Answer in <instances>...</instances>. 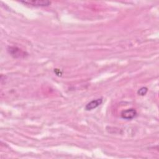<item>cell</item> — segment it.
I'll use <instances>...</instances> for the list:
<instances>
[{"mask_svg": "<svg viewBox=\"0 0 159 159\" xmlns=\"http://www.w3.org/2000/svg\"><path fill=\"white\" fill-rule=\"evenodd\" d=\"M21 3L32 5L34 6H47L51 4L48 1L44 0H32V1H21Z\"/></svg>", "mask_w": 159, "mask_h": 159, "instance_id": "cell-2", "label": "cell"}, {"mask_svg": "<svg viewBox=\"0 0 159 159\" xmlns=\"http://www.w3.org/2000/svg\"><path fill=\"white\" fill-rule=\"evenodd\" d=\"M121 117L124 119L130 120L134 118L137 116V111L135 109L133 108L128 109L126 110H124L121 112L120 114Z\"/></svg>", "mask_w": 159, "mask_h": 159, "instance_id": "cell-3", "label": "cell"}, {"mask_svg": "<svg viewBox=\"0 0 159 159\" xmlns=\"http://www.w3.org/2000/svg\"><path fill=\"white\" fill-rule=\"evenodd\" d=\"M7 50L11 55L14 58H24L27 55V53L21 49L16 47H9Z\"/></svg>", "mask_w": 159, "mask_h": 159, "instance_id": "cell-1", "label": "cell"}, {"mask_svg": "<svg viewBox=\"0 0 159 159\" xmlns=\"http://www.w3.org/2000/svg\"><path fill=\"white\" fill-rule=\"evenodd\" d=\"M102 102V98H99L95 100H93L91 102H88L86 106H85V109L86 111H90L92 110L93 109L96 108L97 107H98L100 104H101V103Z\"/></svg>", "mask_w": 159, "mask_h": 159, "instance_id": "cell-4", "label": "cell"}, {"mask_svg": "<svg viewBox=\"0 0 159 159\" xmlns=\"http://www.w3.org/2000/svg\"><path fill=\"white\" fill-rule=\"evenodd\" d=\"M148 91V89L146 87H142L141 88H140L138 91H137V93L139 95H140V96H144L145 94H146V93H147Z\"/></svg>", "mask_w": 159, "mask_h": 159, "instance_id": "cell-5", "label": "cell"}]
</instances>
